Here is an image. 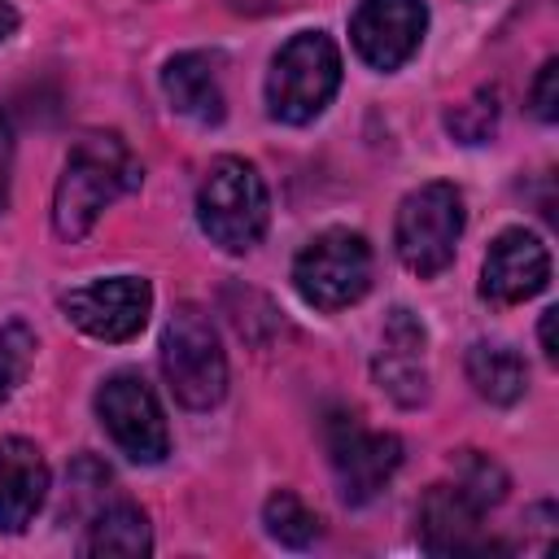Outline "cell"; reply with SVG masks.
I'll return each instance as SVG.
<instances>
[{
	"label": "cell",
	"mask_w": 559,
	"mask_h": 559,
	"mask_svg": "<svg viewBox=\"0 0 559 559\" xmlns=\"http://www.w3.org/2000/svg\"><path fill=\"white\" fill-rule=\"evenodd\" d=\"M144 170L131 157L127 140L114 131H87L66 157V170L52 192V227L61 240H83L96 218L131 188H140Z\"/></svg>",
	"instance_id": "obj_1"
},
{
	"label": "cell",
	"mask_w": 559,
	"mask_h": 559,
	"mask_svg": "<svg viewBox=\"0 0 559 559\" xmlns=\"http://www.w3.org/2000/svg\"><path fill=\"white\" fill-rule=\"evenodd\" d=\"M271 218L266 179L245 157H214L197 188V223L210 245L227 253H249Z\"/></svg>",
	"instance_id": "obj_2"
},
{
	"label": "cell",
	"mask_w": 559,
	"mask_h": 559,
	"mask_svg": "<svg viewBox=\"0 0 559 559\" xmlns=\"http://www.w3.org/2000/svg\"><path fill=\"white\" fill-rule=\"evenodd\" d=\"M341 87V48L323 31H297L271 61L266 114L288 127L314 122Z\"/></svg>",
	"instance_id": "obj_3"
},
{
	"label": "cell",
	"mask_w": 559,
	"mask_h": 559,
	"mask_svg": "<svg viewBox=\"0 0 559 559\" xmlns=\"http://www.w3.org/2000/svg\"><path fill=\"white\" fill-rule=\"evenodd\" d=\"M162 376L188 411H210L227 393V354L210 314L192 301L175 306L162 332Z\"/></svg>",
	"instance_id": "obj_4"
},
{
	"label": "cell",
	"mask_w": 559,
	"mask_h": 559,
	"mask_svg": "<svg viewBox=\"0 0 559 559\" xmlns=\"http://www.w3.org/2000/svg\"><path fill=\"white\" fill-rule=\"evenodd\" d=\"M463 192L445 179L419 183L415 192L402 197L397 218H393V249L402 258V266L419 280L441 275L454 262L459 236H463Z\"/></svg>",
	"instance_id": "obj_5"
},
{
	"label": "cell",
	"mask_w": 559,
	"mask_h": 559,
	"mask_svg": "<svg viewBox=\"0 0 559 559\" xmlns=\"http://www.w3.org/2000/svg\"><path fill=\"white\" fill-rule=\"evenodd\" d=\"M293 284L314 310H345L371 288V245L362 231L328 227L293 262Z\"/></svg>",
	"instance_id": "obj_6"
},
{
	"label": "cell",
	"mask_w": 559,
	"mask_h": 559,
	"mask_svg": "<svg viewBox=\"0 0 559 559\" xmlns=\"http://www.w3.org/2000/svg\"><path fill=\"white\" fill-rule=\"evenodd\" d=\"M328 463H332V476L341 485V498L349 507H362L371 502L389 480L393 472L402 467V441L393 432H380V428H367L358 415H332L328 428Z\"/></svg>",
	"instance_id": "obj_7"
},
{
	"label": "cell",
	"mask_w": 559,
	"mask_h": 559,
	"mask_svg": "<svg viewBox=\"0 0 559 559\" xmlns=\"http://www.w3.org/2000/svg\"><path fill=\"white\" fill-rule=\"evenodd\" d=\"M96 415H100V428L109 432V441L127 459L162 463L170 454V428H166L162 402L140 376H131V371L109 376L96 389Z\"/></svg>",
	"instance_id": "obj_8"
},
{
	"label": "cell",
	"mask_w": 559,
	"mask_h": 559,
	"mask_svg": "<svg viewBox=\"0 0 559 559\" xmlns=\"http://www.w3.org/2000/svg\"><path fill=\"white\" fill-rule=\"evenodd\" d=\"M61 310L79 332L118 345V341H131L144 332L148 310H153V288L140 275H114V280L70 288L61 297Z\"/></svg>",
	"instance_id": "obj_9"
},
{
	"label": "cell",
	"mask_w": 559,
	"mask_h": 559,
	"mask_svg": "<svg viewBox=\"0 0 559 559\" xmlns=\"http://www.w3.org/2000/svg\"><path fill=\"white\" fill-rule=\"evenodd\" d=\"M424 26H428L424 0H358L349 17V39L371 70L389 74L415 57Z\"/></svg>",
	"instance_id": "obj_10"
},
{
	"label": "cell",
	"mask_w": 559,
	"mask_h": 559,
	"mask_svg": "<svg viewBox=\"0 0 559 559\" xmlns=\"http://www.w3.org/2000/svg\"><path fill=\"white\" fill-rule=\"evenodd\" d=\"M550 284V249L528 227H507L493 236L480 262V297L489 306H520Z\"/></svg>",
	"instance_id": "obj_11"
},
{
	"label": "cell",
	"mask_w": 559,
	"mask_h": 559,
	"mask_svg": "<svg viewBox=\"0 0 559 559\" xmlns=\"http://www.w3.org/2000/svg\"><path fill=\"white\" fill-rule=\"evenodd\" d=\"M371 376L406 411L428 402V332L406 306L389 310L380 328V349L371 358Z\"/></svg>",
	"instance_id": "obj_12"
},
{
	"label": "cell",
	"mask_w": 559,
	"mask_h": 559,
	"mask_svg": "<svg viewBox=\"0 0 559 559\" xmlns=\"http://www.w3.org/2000/svg\"><path fill=\"white\" fill-rule=\"evenodd\" d=\"M48 498V463L35 441L0 437V528L22 533Z\"/></svg>",
	"instance_id": "obj_13"
},
{
	"label": "cell",
	"mask_w": 559,
	"mask_h": 559,
	"mask_svg": "<svg viewBox=\"0 0 559 559\" xmlns=\"http://www.w3.org/2000/svg\"><path fill=\"white\" fill-rule=\"evenodd\" d=\"M480 507L459 485H432L419 502V533L424 550L432 555H480L489 550L480 533Z\"/></svg>",
	"instance_id": "obj_14"
},
{
	"label": "cell",
	"mask_w": 559,
	"mask_h": 559,
	"mask_svg": "<svg viewBox=\"0 0 559 559\" xmlns=\"http://www.w3.org/2000/svg\"><path fill=\"white\" fill-rule=\"evenodd\" d=\"M162 92H166L175 114H183L201 127H214L227 114V100H223V87H218V66H214L210 52L170 57L166 70H162Z\"/></svg>",
	"instance_id": "obj_15"
},
{
	"label": "cell",
	"mask_w": 559,
	"mask_h": 559,
	"mask_svg": "<svg viewBox=\"0 0 559 559\" xmlns=\"http://www.w3.org/2000/svg\"><path fill=\"white\" fill-rule=\"evenodd\" d=\"M467 380L476 384V393L485 402L511 406L528 389V367H524V358L511 345H502V341H476L467 349Z\"/></svg>",
	"instance_id": "obj_16"
},
{
	"label": "cell",
	"mask_w": 559,
	"mask_h": 559,
	"mask_svg": "<svg viewBox=\"0 0 559 559\" xmlns=\"http://www.w3.org/2000/svg\"><path fill=\"white\" fill-rule=\"evenodd\" d=\"M153 550V528L148 515L135 502H109L92 515L87 537H83V555H122V559H140Z\"/></svg>",
	"instance_id": "obj_17"
},
{
	"label": "cell",
	"mask_w": 559,
	"mask_h": 559,
	"mask_svg": "<svg viewBox=\"0 0 559 559\" xmlns=\"http://www.w3.org/2000/svg\"><path fill=\"white\" fill-rule=\"evenodd\" d=\"M262 524H266V533H271L280 546L306 550V546L319 542V524H323V520H319L293 489H275V493L262 502Z\"/></svg>",
	"instance_id": "obj_18"
},
{
	"label": "cell",
	"mask_w": 559,
	"mask_h": 559,
	"mask_svg": "<svg viewBox=\"0 0 559 559\" xmlns=\"http://www.w3.org/2000/svg\"><path fill=\"white\" fill-rule=\"evenodd\" d=\"M454 485L480 507V511H489V507H498L502 498H507V472L489 459V454H480V450H459L454 454Z\"/></svg>",
	"instance_id": "obj_19"
},
{
	"label": "cell",
	"mask_w": 559,
	"mask_h": 559,
	"mask_svg": "<svg viewBox=\"0 0 559 559\" xmlns=\"http://www.w3.org/2000/svg\"><path fill=\"white\" fill-rule=\"evenodd\" d=\"M445 122H450V131H454L463 144H480V140L493 135V122H498V96H493V92H480L476 100L459 105Z\"/></svg>",
	"instance_id": "obj_20"
},
{
	"label": "cell",
	"mask_w": 559,
	"mask_h": 559,
	"mask_svg": "<svg viewBox=\"0 0 559 559\" xmlns=\"http://www.w3.org/2000/svg\"><path fill=\"white\" fill-rule=\"evenodd\" d=\"M26 358H31V336L17 323L0 328V402L17 389V380L26 371Z\"/></svg>",
	"instance_id": "obj_21"
},
{
	"label": "cell",
	"mask_w": 559,
	"mask_h": 559,
	"mask_svg": "<svg viewBox=\"0 0 559 559\" xmlns=\"http://www.w3.org/2000/svg\"><path fill=\"white\" fill-rule=\"evenodd\" d=\"M528 105H533V114L542 122H555L559 118V61L555 57L542 61V70H537V79L528 87Z\"/></svg>",
	"instance_id": "obj_22"
},
{
	"label": "cell",
	"mask_w": 559,
	"mask_h": 559,
	"mask_svg": "<svg viewBox=\"0 0 559 559\" xmlns=\"http://www.w3.org/2000/svg\"><path fill=\"white\" fill-rule=\"evenodd\" d=\"M9 179H13V127L0 114V210L9 205Z\"/></svg>",
	"instance_id": "obj_23"
},
{
	"label": "cell",
	"mask_w": 559,
	"mask_h": 559,
	"mask_svg": "<svg viewBox=\"0 0 559 559\" xmlns=\"http://www.w3.org/2000/svg\"><path fill=\"white\" fill-rule=\"evenodd\" d=\"M555 314H559V310H546V314H542V323H537V336H542V354H546L550 362L559 358V349H555Z\"/></svg>",
	"instance_id": "obj_24"
},
{
	"label": "cell",
	"mask_w": 559,
	"mask_h": 559,
	"mask_svg": "<svg viewBox=\"0 0 559 559\" xmlns=\"http://www.w3.org/2000/svg\"><path fill=\"white\" fill-rule=\"evenodd\" d=\"M13 26H17V9L9 0H0V44L13 35Z\"/></svg>",
	"instance_id": "obj_25"
},
{
	"label": "cell",
	"mask_w": 559,
	"mask_h": 559,
	"mask_svg": "<svg viewBox=\"0 0 559 559\" xmlns=\"http://www.w3.org/2000/svg\"><path fill=\"white\" fill-rule=\"evenodd\" d=\"M275 0H231V9H240V13H258V9H271Z\"/></svg>",
	"instance_id": "obj_26"
}]
</instances>
